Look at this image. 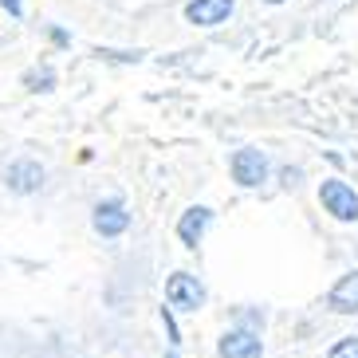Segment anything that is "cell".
Masks as SVG:
<instances>
[{
  "mask_svg": "<svg viewBox=\"0 0 358 358\" xmlns=\"http://www.w3.org/2000/svg\"><path fill=\"white\" fill-rule=\"evenodd\" d=\"M4 185H8L12 193H36L43 185V166L36 158H20L12 162L8 173H4Z\"/></svg>",
  "mask_w": 358,
  "mask_h": 358,
  "instance_id": "obj_5",
  "label": "cell"
},
{
  "mask_svg": "<svg viewBox=\"0 0 358 358\" xmlns=\"http://www.w3.org/2000/svg\"><path fill=\"white\" fill-rule=\"evenodd\" d=\"M327 303H331V311H338V315H355L358 311V272L343 275V280L331 287Z\"/></svg>",
  "mask_w": 358,
  "mask_h": 358,
  "instance_id": "obj_8",
  "label": "cell"
},
{
  "mask_svg": "<svg viewBox=\"0 0 358 358\" xmlns=\"http://www.w3.org/2000/svg\"><path fill=\"white\" fill-rule=\"evenodd\" d=\"M229 169H232V181H236V185H244V189H256L260 181H268V173H272V162H268V154H264L260 146H241L236 154H232Z\"/></svg>",
  "mask_w": 358,
  "mask_h": 358,
  "instance_id": "obj_1",
  "label": "cell"
},
{
  "mask_svg": "<svg viewBox=\"0 0 358 358\" xmlns=\"http://www.w3.org/2000/svg\"><path fill=\"white\" fill-rule=\"evenodd\" d=\"M264 347L252 331H229L221 338V358H260Z\"/></svg>",
  "mask_w": 358,
  "mask_h": 358,
  "instance_id": "obj_9",
  "label": "cell"
},
{
  "mask_svg": "<svg viewBox=\"0 0 358 358\" xmlns=\"http://www.w3.org/2000/svg\"><path fill=\"white\" fill-rule=\"evenodd\" d=\"M319 201L335 221H358V193L343 178H327L319 185Z\"/></svg>",
  "mask_w": 358,
  "mask_h": 358,
  "instance_id": "obj_2",
  "label": "cell"
},
{
  "mask_svg": "<svg viewBox=\"0 0 358 358\" xmlns=\"http://www.w3.org/2000/svg\"><path fill=\"white\" fill-rule=\"evenodd\" d=\"M48 40H52L55 48H71V32L59 28V24H48Z\"/></svg>",
  "mask_w": 358,
  "mask_h": 358,
  "instance_id": "obj_12",
  "label": "cell"
},
{
  "mask_svg": "<svg viewBox=\"0 0 358 358\" xmlns=\"http://www.w3.org/2000/svg\"><path fill=\"white\" fill-rule=\"evenodd\" d=\"M28 87H32V91H52V87H55V71H52V67L32 71V75H28Z\"/></svg>",
  "mask_w": 358,
  "mask_h": 358,
  "instance_id": "obj_11",
  "label": "cell"
},
{
  "mask_svg": "<svg viewBox=\"0 0 358 358\" xmlns=\"http://www.w3.org/2000/svg\"><path fill=\"white\" fill-rule=\"evenodd\" d=\"M209 221H213V213L205 209V205H193V209H185V213H181V221H178V236H181V244L197 248L201 236H205V229H209Z\"/></svg>",
  "mask_w": 358,
  "mask_h": 358,
  "instance_id": "obj_7",
  "label": "cell"
},
{
  "mask_svg": "<svg viewBox=\"0 0 358 358\" xmlns=\"http://www.w3.org/2000/svg\"><path fill=\"white\" fill-rule=\"evenodd\" d=\"M181 16L189 28H221L236 16V0H189Z\"/></svg>",
  "mask_w": 358,
  "mask_h": 358,
  "instance_id": "obj_3",
  "label": "cell"
},
{
  "mask_svg": "<svg viewBox=\"0 0 358 358\" xmlns=\"http://www.w3.org/2000/svg\"><path fill=\"white\" fill-rule=\"evenodd\" d=\"M327 358H358V335L338 338L335 347H331V355H327Z\"/></svg>",
  "mask_w": 358,
  "mask_h": 358,
  "instance_id": "obj_10",
  "label": "cell"
},
{
  "mask_svg": "<svg viewBox=\"0 0 358 358\" xmlns=\"http://www.w3.org/2000/svg\"><path fill=\"white\" fill-rule=\"evenodd\" d=\"M260 4H272V8H280V4H287V0H260Z\"/></svg>",
  "mask_w": 358,
  "mask_h": 358,
  "instance_id": "obj_16",
  "label": "cell"
},
{
  "mask_svg": "<svg viewBox=\"0 0 358 358\" xmlns=\"http://www.w3.org/2000/svg\"><path fill=\"white\" fill-rule=\"evenodd\" d=\"M0 8L8 12L12 20H20V16H24V0H0Z\"/></svg>",
  "mask_w": 358,
  "mask_h": 358,
  "instance_id": "obj_14",
  "label": "cell"
},
{
  "mask_svg": "<svg viewBox=\"0 0 358 358\" xmlns=\"http://www.w3.org/2000/svg\"><path fill=\"white\" fill-rule=\"evenodd\" d=\"M284 181H287V185H295V181H299V169L287 166V169H284Z\"/></svg>",
  "mask_w": 358,
  "mask_h": 358,
  "instance_id": "obj_15",
  "label": "cell"
},
{
  "mask_svg": "<svg viewBox=\"0 0 358 358\" xmlns=\"http://www.w3.org/2000/svg\"><path fill=\"white\" fill-rule=\"evenodd\" d=\"M166 299L173 307H185V311H197L201 303H205V287L197 284V275H169V284H166Z\"/></svg>",
  "mask_w": 358,
  "mask_h": 358,
  "instance_id": "obj_4",
  "label": "cell"
},
{
  "mask_svg": "<svg viewBox=\"0 0 358 358\" xmlns=\"http://www.w3.org/2000/svg\"><path fill=\"white\" fill-rule=\"evenodd\" d=\"M127 224H130V213L122 201H99L95 205V232L118 236V232H127Z\"/></svg>",
  "mask_w": 358,
  "mask_h": 358,
  "instance_id": "obj_6",
  "label": "cell"
},
{
  "mask_svg": "<svg viewBox=\"0 0 358 358\" xmlns=\"http://www.w3.org/2000/svg\"><path fill=\"white\" fill-rule=\"evenodd\" d=\"M99 55H110V59H122V64H138L142 52H110V48H99Z\"/></svg>",
  "mask_w": 358,
  "mask_h": 358,
  "instance_id": "obj_13",
  "label": "cell"
}]
</instances>
